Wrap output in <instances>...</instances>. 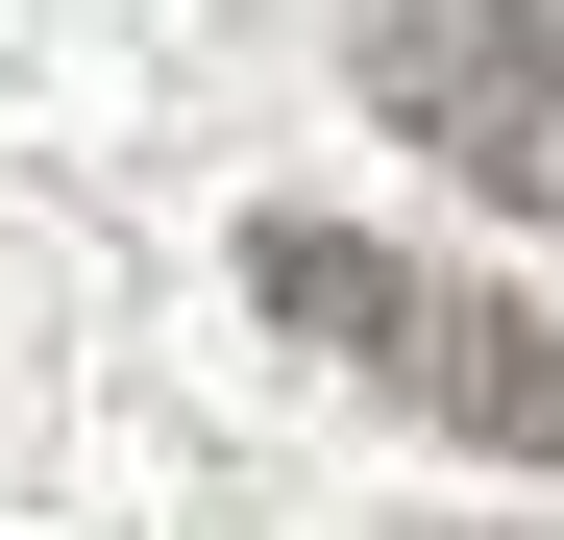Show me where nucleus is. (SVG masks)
I'll list each match as a JSON object with an SVG mask.
<instances>
[{
	"instance_id": "2",
	"label": "nucleus",
	"mask_w": 564,
	"mask_h": 540,
	"mask_svg": "<svg viewBox=\"0 0 564 540\" xmlns=\"http://www.w3.org/2000/svg\"><path fill=\"white\" fill-rule=\"evenodd\" d=\"M368 123L442 148L491 222H564V0H393L368 25Z\"/></svg>"
},
{
	"instance_id": "1",
	"label": "nucleus",
	"mask_w": 564,
	"mask_h": 540,
	"mask_svg": "<svg viewBox=\"0 0 564 540\" xmlns=\"http://www.w3.org/2000/svg\"><path fill=\"white\" fill-rule=\"evenodd\" d=\"M246 295L319 344V369H368L393 418L491 442V467H564V320H516L491 270L442 246H368V222H246Z\"/></svg>"
}]
</instances>
